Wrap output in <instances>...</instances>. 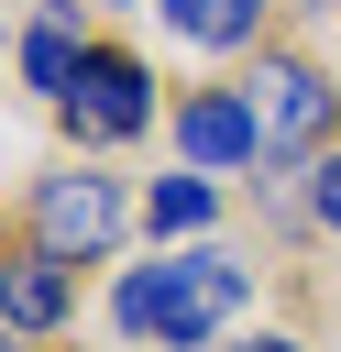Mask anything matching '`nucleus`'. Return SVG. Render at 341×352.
I'll use <instances>...</instances> for the list:
<instances>
[{"instance_id": "2eb2a0df", "label": "nucleus", "mask_w": 341, "mask_h": 352, "mask_svg": "<svg viewBox=\"0 0 341 352\" xmlns=\"http://www.w3.org/2000/svg\"><path fill=\"white\" fill-rule=\"evenodd\" d=\"M22 352H44V341H22Z\"/></svg>"}, {"instance_id": "20e7f679", "label": "nucleus", "mask_w": 341, "mask_h": 352, "mask_svg": "<svg viewBox=\"0 0 341 352\" xmlns=\"http://www.w3.org/2000/svg\"><path fill=\"white\" fill-rule=\"evenodd\" d=\"M154 66L132 55V44H88V66H77V88L55 99V121L88 143V154H110V143H143L154 132Z\"/></svg>"}, {"instance_id": "f8f14e48", "label": "nucleus", "mask_w": 341, "mask_h": 352, "mask_svg": "<svg viewBox=\"0 0 341 352\" xmlns=\"http://www.w3.org/2000/svg\"><path fill=\"white\" fill-rule=\"evenodd\" d=\"M0 66H11V22H0Z\"/></svg>"}, {"instance_id": "423d86ee", "label": "nucleus", "mask_w": 341, "mask_h": 352, "mask_svg": "<svg viewBox=\"0 0 341 352\" xmlns=\"http://www.w3.org/2000/svg\"><path fill=\"white\" fill-rule=\"evenodd\" d=\"M0 319H11V341H55V330L77 319V264L44 253L33 231L0 242Z\"/></svg>"}, {"instance_id": "9d476101", "label": "nucleus", "mask_w": 341, "mask_h": 352, "mask_svg": "<svg viewBox=\"0 0 341 352\" xmlns=\"http://www.w3.org/2000/svg\"><path fill=\"white\" fill-rule=\"evenodd\" d=\"M308 220H319V231H341V143L308 165Z\"/></svg>"}, {"instance_id": "9b49d317", "label": "nucleus", "mask_w": 341, "mask_h": 352, "mask_svg": "<svg viewBox=\"0 0 341 352\" xmlns=\"http://www.w3.org/2000/svg\"><path fill=\"white\" fill-rule=\"evenodd\" d=\"M220 352H308V341H297V330H231Z\"/></svg>"}, {"instance_id": "f03ea898", "label": "nucleus", "mask_w": 341, "mask_h": 352, "mask_svg": "<svg viewBox=\"0 0 341 352\" xmlns=\"http://www.w3.org/2000/svg\"><path fill=\"white\" fill-rule=\"evenodd\" d=\"M132 220H143V198H121V176H99V165H55L22 198V231L44 253H66V264H110L132 242Z\"/></svg>"}, {"instance_id": "4468645a", "label": "nucleus", "mask_w": 341, "mask_h": 352, "mask_svg": "<svg viewBox=\"0 0 341 352\" xmlns=\"http://www.w3.org/2000/svg\"><path fill=\"white\" fill-rule=\"evenodd\" d=\"M0 352H22V341H11V319H0Z\"/></svg>"}, {"instance_id": "1a4fd4ad", "label": "nucleus", "mask_w": 341, "mask_h": 352, "mask_svg": "<svg viewBox=\"0 0 341 352\" xmlns=\"http://www.w3.org/2000/svg\"><path fill=\"white\" fill-rule=\"evenodd\" d=\"M209 220H220V187H209L198 165H176V176L143 187V231H154V242H209Z\"/></svg>"}, {"instance_id": "6e6552de", "label": "nucleus", "mask_w": 341, "mask_h": 352, "mask_svg": "<svg viewBox=\"0 0 341 352\" xmlns=\"http://www.w3.org/2000/svg\"><path fill=\"white\" fill-rule=\"evenodd\" d=\"M198 55H253L264 44V22H275V0H154Z\"/></svg>"}, {"instance_id": "0eeeda50", "label": "nucleus", "mask_w": 341, "mask_h": 352, "mask_svg": "<svg viewBox=\"0 0 341 352\" xmlns=\"http://www.w3.org/2000/svg\"><path fill=\"white\" fill-rule=\"evenodd\" d=\"M88 44H99V33H88V0H33L22 44H11V55H22V99L55 110V99L77 88V66H88Z\"/></svg>"}, {"instance_id": "f257e3e1", "label": "nucleus", "mask_w": 341, "mask_h": 352, "mask_svg": "<svg viewBox=\"0 0 341 352\" xmlns=\"http://www.w3.org/2000/svg\"><path fill=\"white\" fill-rule=\"evenodd\" d=\"M253 308V264L231 242H154V264H121L110 319L143 352H220Z\"/></svg>"}, {"instance_id": "39448f33", "label": "nucleus", "mask_w": 341, "mask_h": 352, "mask_svg": "<svg viewBox=\"0 0 341 352\" xmlns=\"http://www.w3.org/2000/svg\"><path fill=\"white\" fill-rule=\"evenodd\" d=\"M165 132H176V154H187L198 176H253V165H275V154H264V121H253L242 88H187Z\"/></svg>"}, {"instance_id": "7ed1b4c3", "label": "nucleus", "mask_w": 341, "mask_h": 352, "mask_svg": "<svg viewBox=\"0 0 341 352\" xmlns=\"http://www.w3.org/2000/svg\"><path fill=\"white\" fill-rule=\"evenodd\" d=\"M231 88L253 99L264 154H319V143L341 132V88H330V77H319V55H297V44H253Z\"/></svg>"}, {"instance_id": "ddd939ff", "label": "nucleus", "mask_w": 341, "mask_h": 352, "mask_svg": "<svg viewBox=\"0 0 341 352\" xmlns=\"http://www.w3.org/2000/svg\"><path fill=\"white\" fill-rule=\"evenodd\" d=\"M297 11H341V0H297Z\"/></svg>"}]
</instances>
